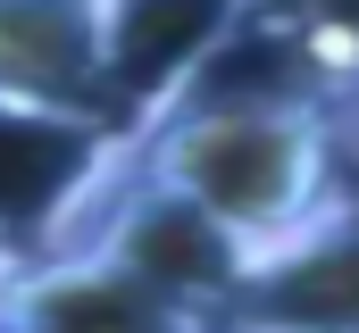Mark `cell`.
<instances>
[{"instance_id":"obj_4","label":"cell","mask_w":359,"mask_h":333,"mask_svg":"<svg viewBox=\"0 0 359 333\" xmlns=\"http://www.w3.org/2000/svg\"><path fill=\"white\" fill-rule=\"evenodd\" d=\"M0 100L8 108H34V117L92 125V134L117 142L100 0H0Z\"/></svg>"},{"instance_id":"obj_5","label":"cell","mask_w":359,"mask_h":333,"mask_svg":"<svg viewBox=\"0 0 359 333\" xmlns=\"http://www.w3.org/2000/svg\"><path fill=\"white\" fill-rule=\"evenodd\" d=\"M0 325H25V333H168V325H192V317L159 283H142L117 250L67 234L50 250H25V267L0 292Z\"/></svg>"},{"instance_id":"obj_1","label":"cell","mask_w":359,"mask_h":333,"mask_svg":"<svg viewBox=\"0 0 359 333\" xmlns=\"http://www.w3.org/2000/svg\"><path fill=\"white\" fill-rule=\"evenodd\" d=\"M334 108L343 100H318V92H292V83L201 76L126 159L168 175V183H184L226 225H243L259 250H276L284 234H301L343 192Z\"/></svg>"},{"instance_id":"obj_7","label":"cell","mask_w":359,"mask_h":333,"mask_svg":"<svg viewBox=\"0 0 359 333\" xmlns=\"http://www.w3.org/2000/svg\"><path fill=\"white\" fill-rule=\"evenodd\" d=\"M234 42L284 59L276 83H292V92L359 100V0H259Z\"/></svg>"},{"instance_id":"obj_3","label":"cell","mask_w":359,"mask_h":333,"mask_svg":"<svg viewBox=\"0 0 359 333\" xmlns=\"http://www.w3.org/2000/svg\"><path fill=\"white\" fill-rule=\"evenodd\" d=\"M251 8H259V0H100V25H109V92H117V142H126V150L226 59V42L251 25Z\"/></svg>"},{"instance_id":"obj_2","label":"cell","mask_w":359,"mask_h":333,"mask_svg":"<svg viewBox=\"0 0 359 333\" xmlns=\"http://www.w3.org/2000/svg\"><path fill=\"white\" fill-rule=\"evenodd\" d=\"M67 234L117 250L142 283H159V292L176 300L192 325H201V317H234V300L251 292V275H259V258H268L243 225H226L209 200H192L184 183H168V175H151V166H134V159H117L92 183V200L76 208ZM67 234H59V242H67Z\"/></svg>"},{"instance_id":"obj_8","label":"cell","mask_w":359,"mask_h":333,"mask_svg":"<svg viewBox=\"0 0 359 333\" xmlns=\"http://www.w3.org/2000/svg\"><path fill=\"white\" fill-rule=\"evenodd\" d=\"M17 267H25V242H17V225L0 217V292H8V275H17Z\"/></svg>"},{"instance_id":"obj_6","label":"cell","mask_w":359,"mask_h":333,"mask_svg":"<svg viewBox=\"0 0 359 333\" xmlns=\"http://www.w3.org/2000/svg\"><path fill=\"white\" fill-rule=\"evenodd\" d=\"M234 325H284V333L359 325V183H343L301 234H284L259 258L251 292L234 300Z\"/></svg>"}]
</instances>
